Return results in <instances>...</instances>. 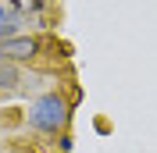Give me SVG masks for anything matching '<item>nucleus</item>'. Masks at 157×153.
Masks as SVG:
<instances>
[{"label":"nucleus","mask_w":157,"mask_h":153,"mask_svg":"<svg viewBox=\"0 0 157 153\" xmlns=\"http://www.w3.org/2000/svg\"><path fill=\"white\" fill-rule=\"evenodd\" d=\"M71 110H75V107L68 103V96H61V93H43V96H36V100L29 103L25 121H29V128H36V132H43V135H57V132L68 128Z\"/></svg>","instance_id":"f257e3e1"},{"label":"nucleus","mask_w":157,"mask_h":153,"mask_svg":"<svg viewBox=\"0 0 157 153\" xmlns=\"http://www.w3.org/2000/svg\"><path fill=\"white\" fill-rule=\"evenodd\" d=\"M43 39L39 36H7L0 39V61H7V64H21V61H36L43 54Z\"/></svg>","instance_id":"f03ea898"},{"label":"nucleus","mask_w":157,"mask_h":153,"mask_svg":"<svg viewBox=\"0 0 157 153\" xmlns=\"http://www.w3.org/2000/svg\"><path fill=\"white\" fill-rule=\"evenodd\" d=\"M21 86V71L7 61H0V93H14Z\"/></svg>","instance_id":"7ed1b4c3"},{"label":"nucleus","mask_w":157,"mask_h":153,"mask_svg":"<svg viewBox=\"0 0 157 153\" xmlns=\"http://www.w3.org/2000/svg\"><path fill=\"white\" fill-rule=\"evenodd\" d=\"M43 4H47V0H11V7L21 11V14H25V11H43Z\"/></svg>","instance_id":"20e7f679"},{"label":"nucleus","mask_w":157,"mask_h":153,"mask_svg":"<svg viewBox=\"0 0 157 153\" xmlns=\"http://www.w3.org/2000/svg\"><path fill=\"white\" fill-rule=\"evenodd\" d=\"M57 153H71V135L61 132V143H57Z\"/></svg>","instance_id":"39448f33"},{"label":"nucleus","mask_w":157,"mask_h":153,"mask_svg":"<svg viewBox=\"0 0 157 153\" xmlns=\"http://www.w3.org/2000/svg\"><path fill=\"white\" fill-rule=\"evenodd\" d=\"M4 21H11V11L4 7V4H0V25H4Z\"/></svg>","instance_id":"423d86ee"}]
</instances>
